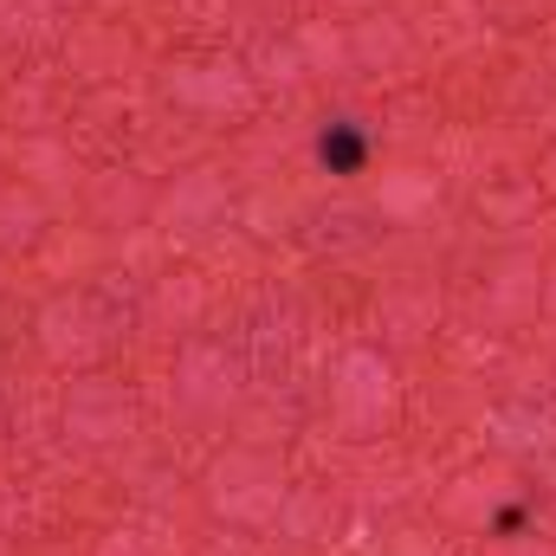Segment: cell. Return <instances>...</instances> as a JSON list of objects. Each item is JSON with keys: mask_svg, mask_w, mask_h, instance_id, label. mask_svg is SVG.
Wrapping results in <instances>:
<instances>
[{"mask_svg": "<svg viewBox=\"0 0 556 556\" xmlns=\"http://www.w3.org/2000/svg\"><path fill=\"white\" fill-rule=\"evenodd\" d=\"M317 149H324V162H330L337 175L363 168V137H356V130H324V142H317Z\"/></svg>", "mask_w": 556, "mask_h": 556, "instance_id": "1", "label": "cell"}]
</instances>
